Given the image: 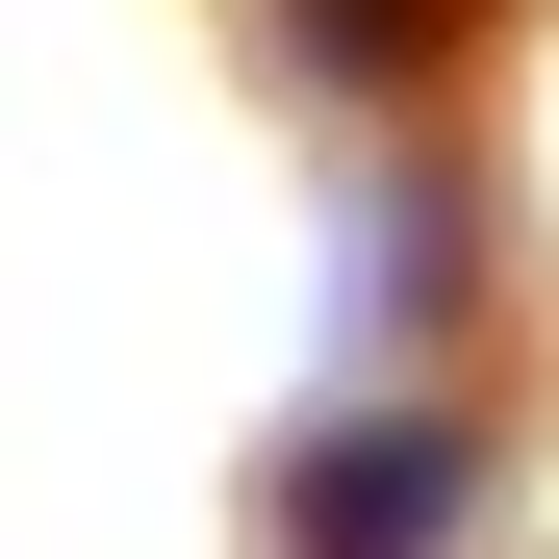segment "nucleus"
<instances>
[{"instance_id":"obj_1","label":"nucleus","mask_w":559,"mask_h":559,"mask_svg":"<svg viewBox=\"0 0 559 559\" xmlns=\"http://www.w3.org/2000/svg\"><path fill=\"white\" fill-rule=\"evenodd\" d=\"M432 509H457V457L432 432H356L331 484H306V559H432Z\"/></svg>"}]
</instances>
